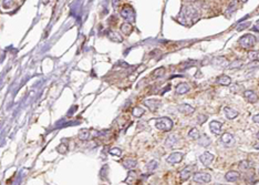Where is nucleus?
Returning a JSON list of instances; mask_svg holds the SVG:
<instances>
[{
  "label": "nucleus",
  "mask_w": 259,
  "mask_h": 185,
  "mask_svg": "<svg viewBox=\"0 0 259 185\" xmlns=\"http://www.w3.org/2000/svg\"><path fill=\"white\" fill-rule=\"evenodd\" d=\"M213 64L216 65V67H224V68H226V67H228V62L223 57H217V58H215L213 60Z\"/></svg>",
  "instance_id": "obj_20"
},
{
  "label": "nucleus",
  "mask_w": 259,
  "mask_h": 185,
  "mask_svg": "<svg viewBox=\"0 0 259 185\" xmlns=\"http://www.w3.org/2000/svg\"><path fill=\"white\" fill-rule=\"evenodd\" d=\"M121 30H122V32L124 34H126V36H129L132 31H133V27L131 26L130 24H122V27H121Z\"/></svg>",
  "instance_id": "obj_25"
},
{
  "label": "nucleus",
  "mask_w": 259,
  "mask_h": 185,
  "mask_svg": "<svg viewBox=\"0 0 259 185\" xmlns=\"http://www.w3.org/2000/svg\"><path fill=\"white\" fill-rule=\"evenodd\" d=\"M184 158V154L181 153V152H174V153H172L167 156L166 161L170 164H176V163H179V162L183 160Z\"/></svg>",
  "instance_id": "obj_10"
},
{
  "label": "nucleus",
  "mask_w": 259,
  "mask_h": 185,
  "mask_svg": "<svg viewBox=\"0 0 259 185\" xmlns=\"http://www.w3.org/2000/svg\"><path fill=\"white\" fill-rule=\"evenodd\" d=\"M201 136V134H199V131L196 129V127H193L189 132H188V137L192 139V140H197L198 137Z\"/></svg>",
  "instance_id": "obj_23"
},
{
  "label": "nucleus",
  "mask_w": 259,
  "mask_h": 185,
  "mask_svg": "<svg viewBox=\"0 0 259 185\" xmlns=\"http://www.w3.org/2000/svg\"><path fill=\"white\" fill-rule=\"evenodd\" d=\"M177 110L179 111V112H182V113L187 114V115L195 112V108L194 106L189 105V104H179V105L177 106Z\"/></svg>",
  "instance_id": "obj_15"
},
{
  "label": "nucleus",
  "mask_w": 259,
  "mask_h": 185,
  "mask_svg": "<svg viewBox=\"0 0 259 185\" xmlns=\"http://www.w3.org/2000/svg\"><path fill=\"white\" fill-rule=\"evenodd\" d=\"M144 105L147 106L151 111L155 112V111H157V110L162 106V101L156 100V99H148V100H145V101H144Z\"/></svg>",
  "instance_id": "obj_5"
},
{
  "label": "nucleus",
  "mask_w": 259,
  "mask_h": 185,
  "mask_svg": "<svg viewBox=\"0 0 259 185\" xmlns=\"http://www.w3.org/2000/svg\"><path fill=\"white\" fill-rule=\"evenodd\" d=\"M258 174H259V168H258Z\"/></svg>",
  "instance_id": "obj_45"
},
{
  "label": "nucleus",
  "mask_w": 259,
  "mask_h": 185,
  "mask_svg": "<svg viewBox=\"0 0 259 185\" xmlns=\"http://www.w3.org/2000/svg\"><path fill=\"white\" fill-rule=\"evenodd\" d=\"M173 121L170 120V118L163 117V118H158L155 120V127L161 131H164V132H170L172 129H173Z\"/></svg>",
  "instance_id": "obj_1"
},
{
  "label": "nucleus",
  "mask_w": 259,
  "mask_h": 185,
  "mask_svg": "<svg viewBox=\"0 0 259 185\" xmlns=\"http://www.w3.org/2000/svg\"><path fill=\"white\" fill-rule=\"evenodd\" d=\"M132 113H133V115L135 118H141L145 113V110L143 108H141V106H135L133 109V111H132Z\"/></svg>",
  "instance_id": "obj_24"
},
{
  "label": "nucleus",
  "mask_w": 259,
  "mask_h": 185,
  "mask_svg": "<svg viewBox=\"0 0 259 185\" xmlns=\"http://www.w3.org/2000/svg\"><path fill=\"white\" fill-rule=\"evenodd\" d=\"M235 8H236V0H232V2L229 4V6H228L227 14H228V12H232V11H234V10H235Z\"/></svg>",
  "instance_id": "obj_33"
},
{
  "label": "nucleus",
  "mask_w": 259,
  "mask_h": 185,
  "mask_svg": "<svg viewBox=\"0 0 259 185\" xmlns=\"http://www.w3.org/2000/svg\"><path fill=\"white\" fill-rule=\"evenodd\" d=\"M195 171V165H188L186 168H184L179 172V177H181L182 181H185V180H187L189 178L193 175Z\"/></svg>",
  "instance_id": "obj_8"
},
{
  "label": "nucleus",
  "mask_w": 259,
  "mask_h": 185,
  "mask_svg": "<svg viewBox=\"0 0 259 185\" xmlns=\"http://www.w3.org/2000/svg\"><path fill=\"white\" fill-rule=\"evenodd\" d=\"M157 165H158V163H157V161H155V160H152V161H150L148 163H147V165H146L147 171H148V172H153L154 170L157 168Z\"/></svg>",
  "instance_id": "obj_28"
},
{
  "label": "nucleus",
  "mask_w": 259,
  "mask_h": 185,
  "mask_svg": "<svg viewBox=\"0 0 259 185\" xmlns=\"http://www.w3.org/2000/svg\"><path fill=\"white\" fill-rule=\"evenodd\" d=\"M252 121H254L255 123H258V124H259V113H258V114H255V115L252 117Z\"/></svg>",
  "instance_id": "obj_38"
},
{
  "label": "nucleus",
  "mask_w": 259,
  "mask_h": 185,
  "mask_svg": "<svg viewBox=\"0 0 259 185\" xmlns=\"http://www.w3.org/2000/svg\"><path fill=\"white\" fill-rule=\"evenodd\" d=\"M197 143L201 146H209L211 143V140L206 135V134H201V136L197 139Z\"/></svg>",
  "instance_id": "obj_19"
},
{
  "label": "nucleus",
  "mask_w": 259,
  "mask_h": 185,
  "mask_svg": "<svg viewBox=\"0 0 259 185\" xmlns=\"http://www.w3.org/2000/svg\"><path fill=\"white\" fill-rule=\"evenodd\" d=\"M135 176H136V173H135V172H134L133 170H130V172H129V178H127V182H130V181H131V180H133V178L135 177Z\"/></svg>",
  "instance_id": "obj_35"
},
{
  "label": "nucleus",
  "mask_w": 259,
  "mask_h": 185,
  "mask_svg": "<svg viewBox=\"0 0 259 185\" xmlns=\"http://www.w3.org/2000/svg\"><path fill=\"white\" fill-rule=\"evenodd\" d=\"M193 180L195 183H198V184H207L211 181V176L206 172H198L193 175Z\"/></svg>",
  "instance_id": "obj_3"
},
{
  "label": "nucleus",
  "mask_w": 259,
  "mask_h": 185,
  "mask_svg": "<svg viewBox=\"0 0 259 185\" xmlns=\"http://www.w3.org/2000/svg\"><path fill=\"white\" fill-rule=\"evenodd\" d=\"M188 1H196V0H188Z\"/></svg>",
  "instance_id": "obj_44"
},
{
  "label": "nucleus",
  "mask_w": 259,
  "mask_h": 185,
  "mask_svg": "<svg viewBox=\"0 0 259 185\" xmlns=\"http://www.w3.org/2000/svg\"><path fill=\"white\" fill-rule=\"evenodd\" d=\"M257 137L259 139V131H258V133H257Z\"/></svg>",
  "instance_id": "obj_43"
},
{
  "label": "nucleus",
  "mask_w": 259,
  "mask_h": 185,
  "mask_svg": "<svg viewBox=\"0 0 259 185\" xmlns=\"http://www.w3.org/2000/svg\"><path fill=\"white\" fill-rule=\"evenodd\" d=\"M11 4V0H4V7L5 8H9Z\"/></svg>",
  "instance_id": "obj_37"
},
{
  "label": "nucleus",
  "mask_w": 259,
  "mask_h": 185,
  "mask_svg": "<svg viewBox=\"0 0 259 185\" xmlns=\"http://www.w3.org/2000/svg\"><path fill=\"white\" fill-rule=\"evenodd\" d=\"M222 144L226 147H230L235 144V137L232 133H224L220 137Z\"/></svg>",
  "instance_id": "obj_7"
},
{
  "label": "nucleus",
  "mask_w": 259,
  "mask_h": 185,
  "mask_svg": "<svg viewBox=\"0 0 259 185\" xmlns=\"http://www.w3.org/2000/svg\"><path fill=\"white\" fill-rule=\"evenodd\" d=\"M57 151H58L59 153H61V154H64V153L68 152V145L64 143L59 144L58 146H57Z\"/></svg>",
  "instance_id": "obj_30"
},
{
  "label": "nucleus",
  "mask_w": 259,
  "mask_h": 185,
  "mask_svg": "<svg viewBox=\"0 0 259 185\" xmlns=\"http://www.w3.org/2000/svg\"><path fill=\"white\" fill-rule=\"evenodd\" d=\"M164 74H165V69L158 68L152 73V77H154V78H161V77H163Z\"/></svg>",
  "instance_id": "obj_29"
},
{
  "label": "nucleus",
  "mask_w": 259,
  "mask_h": 185,
  "mask_svg": "<svg viewBox=\"0 0 259 185\" xmlns=\"http://www.w3.org/2000/svg\"><path fill=\"white\" fill-rule=\"evenodd\" d=\"M239 1H242V2H247L248 0H239Z\"/></svg>",
  "instance_id": "obj_42"
},
{
  "label": "nucleus",
  "mask_w": 259,
  "mask_h": 185,
  "mask_svg": "<svg viewBox=\"0 0 259 185\" xmlns=\"http://www.w3.org/2000/svg\"><path fill=\"white\" fill-rule=\"evenodd\" d=\"M244 98L250 103H255L258 101V96L252 90H246L244 92Z\"/></svg>",
  "instance_id": "obj_14"
},
{
  "label": "nucleus",
  "mask_w": 259,
  "mask_h": 185,
  "mask_svg": "<svg viewBox=\"0 0 259 185\" xmlns=\"http://www.w3.org/2000/svg\"><path fill=\"white\" fill-rule=\"evenodd\" d=\"M207 120V117L206 115H204V114H201V115H198V124H203L205 122V121Z\"/></svg>",
  "instance_id": "obj_34"
},
{
  "label": "nucleus",
  "mask_w": 259,
  "mask_h": 185,
  "mask_svg": "<svg viewBox=\"0 0 259 185\" xmlns=\"http://www.w3.org/2000/svg\"><path fill=\"white\" fill-rule=\"evenodd\" d=\"M242 65H244V63H242V60H236V61H234L232 63L228 64V67H227V68L235 70V69H240V68L242 67Z\"/></svg>",
  "instance_id": "obj_27"
},
{
  "label": "nucleus",
  "mask_w": 259,
  "mask_h": 185,
  "mask_svg": "<svg viewBox=\"0 0 259 185\" xmlns=\"http://www.w3.org/2000/svg\"><path fill=\"white\" fill-rule=\"evenodd\" d=\"M239 43H240V45H242V48L251 49L256 45V37L251 33H247L239 39Z\"/></svg>",
  "instance_id": "obj_2"
},
{
  "label": "nucleus",
  "mask_w": 259,
  "mask_h": 185,
  "mask_svg": "<svg viewBox=\"0 0 259 185\" xmlns=\"http://www.w3.org/2000/svg\"><path fill=\"white\" fill-rule=\"evenodd\" d=\"M108 36H109L110 40H112V41H114V42H122V37H121V36H120L117 32H115V31H109Z\"/></svg>",
  "instance_id": "obj_22"
},
{
  "label": "nucleus",
  "mask_w": 259,
  "mask_h": 185,
  "mask_svg": "<svg viewBox=\"0 0 259 185\" xmlns=\"http://www.w3.org/2000/svg\"><path fill=\"white\" fill-rule=\"evenodd\" d=\"M248 58L250 60H259V51H249Z\"/></svg>",
  "instance_id": "obj_32"
},
{
  "label": "nucleus",
  "mask_w": 259,
  "mask_h": 185,
  "mask_svg": "<svg viewBox=\"0 0 259 185\" xmlns=\"http://www.w3.org/2000/svg\"><path fill=\"white\" fill-rule=\"evenodd\" d=\"M179 141L181 139L177 136V135H175V134H170L167 136V139L165 140V145L167 147H170V149H175L176 146L179 145Z\"/></svg>",
  "instance_id": "obj_6"
},
{
  "label": "nucleus",
  "mask_w": 259,
  "mask_h": 185,
  "mask_svg": "<svg viewBox=\"0 0 259 185\" xmlns=\"http://www.w3.org/2000/svg\"><path fill=\"white\" fill-rule=\"evenodd\" d=\"M110 154L114 155V156H121V154H122V150L119 149V147H113V149L110 150Z\"/></svg>",
  "instance_id": "obj_31"
},
{
  "label": "nucleus",
  "mask_w": 259,
  "mask_h": 185,
  "mask_svg": "<svg viewBox=\"0 0 259 185\" xmlns=\"http://www.w3.org/2000/svg\"><path fill=\"white\" fill-rule=\"evenodd\" d=\"M239 177H240V174L237 171H229L225 174V180L227 182H230V183L238 181Z\"/></svg>",
  "instance_id": "obj_13"
},
{
  "label": "nucleus",
  "mask_w": 259,
  "mask_h": 185,
  "mask_svg": "<svg viewBox=\"0 0 259 185\" xmlns=\"http://www.w3.org/2000/svg\"><path fill=\"white\" fill-rule=\"evenodd\" d=\"M117 5H119V0H113V7L116 8Z\"/></svg>",
  "instance_id": "obj_39"
},
{
  "label": "nucleus",
  "mask_w": 259,
  "mask_h": 185,
  "mask_svg": "<svg viewBox=\"0 0 259 185\" xmlns=\"http://www.w3.org/2000/svg\"><path fill=\"white\" fill-rule=\"evenodd\" d=\"M223 112L225 114V117L228 119V120H232V119H236V118L238 117L239 113L238 111H236L235 109H232V108H229V106H225L224 109H223Z\"/></svg>",
  "instance_id": "obj_11"
},
{
  "label": "nucleus",
  "mask_w": 259,
  "mask_h": 185,
  "mask_svg": "<svg viewBox=\"0 0 259 185\" xmlns=\"http://www.w3.org/2000/svg\"><path fill=\"white\" fill-rule=\"evenodd\" d=\"M247 26H250V24H249V22H246V24H239L238 28H237V30H242V29H245V28H247Z\"/></svg>",
  "instance_id": "obj_36"
},
{
  "label": "nucleus",
  "mask_w": 259,
  "mask_h": 185,
  "mask_svg": "<svg viewBox=\"0 0 259 185\" xmlns=\"http://www.w3.org/2000/svg\"><path fill=\"white\" fill-rule=\"evenodd\" d=\"M252 166V163L251 162H249L248 160H244L239 163V168L244 170V171H247V170H250V168Z\"/></svg>",
  "instance_id": "obj_26"
},
{
  "label": "nucleus",
  "mask_w": 259,
  "mask_h": 185,
  "mask_svg": "<svg viewBox=\"0 0 259 185\" xmlns=\"http://www.w3.org/2000/svg\"><path fill=\"white\" fill-rule=\"evenodd\" d=\"M137 165V161L136 160H134V158H125L124 161H123V166L127 170H133L135 168V166Z\"/></svg>",
  "instance_id": "obj_18"
},
{
  "label": "nucleus",
  "mask_w": 259,
  "mask_h": 185,
  "mask_svg": "<svg viewBox=\"0 0 259 185\" xmlns=\"http://www.w3.org/2000/svg\"><path fill=\"white\" fill-rule=\"evenodd\" d=\"M90 135H91V131L89 129H82V130L79 131L78 136L81 141H88L89 140Z\"/></svg>",
  "instance_id": "obj_21"
},
{
  "label": "nucleus",
  "mask_w": 259,
  "mask_h": 185,
  "mask_svg": "<svg viewBox=\"0 0 259 185\" xmlns=\"http://www.w3.org/2000/svg\"><path fill=\"white\" fill-rule=\"evenodd\" d=\"M189 90H191V86L185 82L179 83V84L176 86V93H177V94H185V93H187Z\"/></svg>",
  "instance_id": "obj_17"
},
{
  "label": "nucleus",
  "mask_w": 259,
  "mask_h": 185,
  "mask_svg": "<svg viewBox=\"0 0 259 185\" xmlns=\"http://www.w3.org/2000/svg\"><path fill=\"white\" fill-rule=\"evenodd\" d=\"M216 83L217 84H220V86H229L232 83V79L230 77L226 76V74H223V76H219L216 80Z\"/></svg>",
  "instance_id": "obj_16"
},
{
  "label": "nucleus",
  "mask_w": 259,
  "mask_h": 185,
  "mask_svg": "<svg viewBox=\"0 0 259 185\" xmlns=\"http://www.w3.org/2000/svg\"><path fill=\"white\" fill-rule=\"evenodd\" d=\"M121 16H122L125 20H127L129 22H132V21L135 20V12H134V9L131 6H125L123 7V9L121 10Z\"/></svg>",
  "instance_id": "obj_4"
},
{
  "label": "nucleus",
  "mask_w": 259,
  "mask_h": 185,
  "mask_svg": "<svg viewBox=\"0 0 259 185\" xmlns=\"http://www.w3.org/2000/svg\"><path fill=\"white\" fill-rule=\"evenodd\" d=\"M215 158V155L209 153V152H205L199 156V161L201 162V164L205 165V166H209V165L213 163Z\"/></svg>",
  "instance_id": "obj_9"
},
{
  "label": "nucleus",
  "mask_w": 259,
  "mask_h": 185,
  "mask_svg": "<svg viewBox=\"0 0 259 185\" xmlns=\"http://www.w3.org/2000/svg\"><path fill=\"white\" fill-rule=\"evenodd\" d=\"M222 123L218 121H211L209 124V129H211V133H214L215 135H219L222 132Z\"/></svg>",
  "instance_id": "obj_12"
},
{
  "label": "nucleus",
  "mask_w": 259,
  "mask_h": 185,
  "mask_svg": "<svg viewBox=\"0 0 259 185\" xmlns=\"http://www.w3.org/2000/svg\"><path fill=\"white\" fill-rule=\"evenodd\" d=\"M256 26H257V27H259V20L256 21Z\"/></svg>",
  "instance_id": "obj_41"
},
{
  "label": "nucleus",
  "mask_w": 259,
  "mask_h": 185,
  "mask_svg": "<svg viewBox=\"0 0 259 185\" xmlns=\"http://www.w3.org/2000/svg\"><path fill=\"white\" fill-rule=\"evenodd\" d=\"M254 147H255L256 150H259V142H258V143H256L255 145H254Z\"/></svg>",
  "instance_id": "obj_40"
}]
</instances>
